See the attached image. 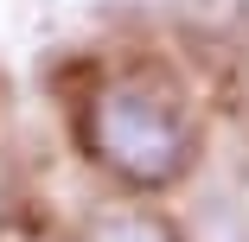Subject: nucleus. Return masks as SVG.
<instances>
[{"label": "nucleus", "mask_w": 249, "mask_h": 242, "mask_svg": "<svg viewBox=\"0 0 249 242\" xmlns=\"http://www.w3.org/2000/svg\"><path fill=\"white\" fill-rule=\"evenodd\" d=\"M83 134L96 160H103L115 178L154 191V185H173L192 160V134H185V115L166 102V96L141 89V83H109L96 89V102L83 115Z\"/></svg>", "instance_id": "1"}, {"label": "nucleus", "mask_w": 249, "mask_h": 242, "mask_svg": "<svg viewBox=\"0 0 249 242\" xmlns=\"http://www.w3.org/2000/svg\"><path fill=\"white\" fill-rule=\"evenodd\" d=\"M96 242H166V229L147 223V217H109L96 229Z\"/></svg>", "instance_id": "2"}]
</instances>
